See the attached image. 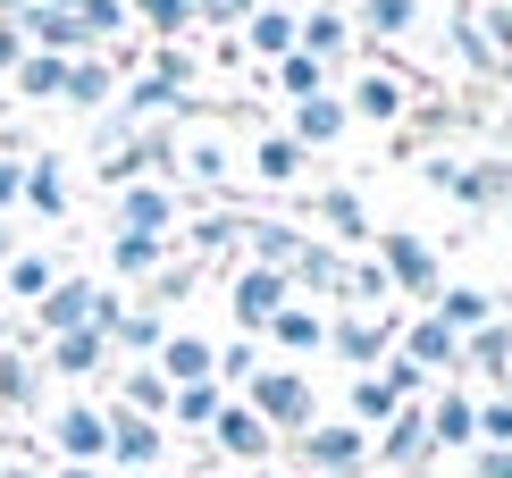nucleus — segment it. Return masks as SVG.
<instances>
[{"instance_id": "nucleus-18", "label": "nucleus", "mask_w": 512, "mask_h": 478, "mask_svg": "<svg viewBox=\"0 0 512 478\" xmlns=\"http://www.w3.org/2000/svg\"><path fill=\"white\" fill-rule=\"evenodd\" d=\"M345 93H311V101H294L286 110V126H277V135L286 143H303V151H328V143H345Z\"/></svg>"}, {"instance_id": "nucleus-40", "label": "nucleus", "mask_w": 512, "mask_h": 478, "mask_svg": "<svg viewBox=\"0 0 512 478\" xmlns=\"http://www.w3.org/2000/svg\"><path fill=\"white\" fill-rule=\"evenodd\" d=\"M9 84H17L26 101H59V84H68V59H42V51H26V68H17Z\"/></svg>"}, {"instance_id": "nucleus-25", "label": "nucleus", "mask_w": 512, "mask_h": 478, "mask_svg": "<svg viewBox=\"0 0 512 478\" xmlns=\"http://www.w3.org/2000/svg\"><path fill=\"white\" fill-rule=\"evenodd\" d=\"M445 42H454V68H471L479 84H496V76H504V59L487 51V34H479L471 0H462V9H445Z\"/></svg>"}, {"instance_id": "nucleus-47", "label": "nucleus", "mask_w": 512, "mask_h": 478, "mask_svg": "<svg viewBox=\"0 0 512 478\" xmlns=\"http://www.w3.org/2000/svg\"><path fill=\"white\" fill-rule=\"evenodd\" d=\"M471 17H479V34H487V51L512 59V0H496V9H471Z\"/></svg>"}, {"instance_id": "nucleus-15", "label": "nucleus", "mask_w": 512, "mask_h": 478, "mask_svg": "<svg viewBox=\"0 0 512 478\" xmlns=\"http://www.w3.org/2000/svg\"><path fill=\"white\" fill-rule=\"evenodd\" d=\"M202 437H210V453H219V462H252V470H269V453H277V437H269L261 420H252L236 395H227V411L202 428Z\"/></svg>"}, {"instance_id": "nucleus-12", "label": "nucleus", "mask_w": 512, "mask_h": 478, "mask_svg": "<svg viewBox=\"0 0 512 478\" xmlns=\"http://www.w3.org/2000/svg\"><path fill=\"white\" fill-rule=\"evenodd\" d=\"M51 445H59V462H76V470H110L101 403H59V411H51Z\"/></svg>"}, {"instance_id": "nucleus-53", "label": "nucleus", "mask_w": 512, "mask_h": 478, "mask_svg": "<svg viewBox=\"0 0 512 478\" xmlns=\"http://www.w3.org/2000/svg\"><path fill=\"white\" fill-rule=\"evenodd\" d=\"M9 252H17V235H9V227H0V269H9Z\"/></svg>"}, {"instance_id": "nucleus-55", "label": "nucleus", "mask_w": 512, "mask_h": 478, "mask_svg": "<svg viewBox=\"0 0 512 478\" xmlns=\"http://www.w3.org/2000/svg\"><path fill=\"white\" fill-rule=\"evenodd\" d=\"M420 9H462V0H420Z\"/></svg>"}, {"instance_id": "nucleus-38", "label": "nucleus", "mask_w": 512, "mask_h": 478, "mask_svg": "<svg viewBox=\"0 0 512 478\" xmlns=\"http://www.w3.org/2000/svg\"><path fill=\"white\" fill-rule=\"evenodd\" d=\"M126 17H135L152 42H177V34H194V0H126Z\"/></svg>"}, {"instance_id": "nucleus-1", "label": "nucleus", "mask_w": 512, "mask_h": 478, "mask_svg": "<svg viewBox=\"0 0 512 478\" xmlns=\"http://www.w3.org/2000/svg\"><path fill=\"white\" fill-rule=\"evenodd\" d=\"M244 411L269 428V437H303V428L319 420V403H311V369H286V361H261L244 378Z\"/></svg>"}, {"instance_id": "nucleus-4", "label": "nucleus", "mask_w": 512, "mask_h": 478, "mask_svg": "<svg viewBox=\"0 0 512 478\" xmlns=\"http://www.w3.org/2000/svg\"><path fill=\"white\" fill-rule=\"evenodd\" d=\"M101 428H110V470H118V478H152V470L168 462V428L143 420V411L101 403Z\"/></svg>"}, {"instance_id": "nucleus-57", "label": "nucleus", "mask_w": 512, "mask_h": 478, "mask_svg": "<svg viewBox=\"0 0 512 478\" xmlns=\"http://www.w3.org/2000/svg\"><path fill=\"white\" fill-rule=\"evenodd\" d=\"M252 478H294V470H252Z\"/></svg>"}, {"instance_id": "nucleus-23", "label": "nucleus", "mask_w": 512, "mask_h": 478, "mask_svg": "<svg viewBox=\"0 0 512 478\" xmlns=\"http://www.w3.org/2000/svg\"><path fill=\"white\" fill-rule=\"evenodd\" d=\"M101 336H110V353H160V344H168V311H160V302H118V319H110V328H101Z\"/></svg>"}, {"instance_id": "nucleus-21", "label": "nucleus", "mask_w": 512, "mask_h": 478, "mask_svg": "<svg viewBox=\"0 0 512 478\" xmlns=\"http://www.w3.org/2000/svg\"><path fill=\"white\" fill-rule=\"evenodd\" d=\"M236 34H244V42H236L244 59H261V68H277V59L294 51V9H286V0H261V9H252Z\"/></svg>"}, {"instance_id": "nucleus-20", "label": "nucleus", "mask_w": 512, "mask_h": 478, "mask_svg": "<svg viewBox=\"0 0 512 478\" xmlns=\"http://www.w3.org/2000/svg\"><path fill=\"white\" fill-rule=\"evenodd\" d=\"M152 369L168 386H202V378H219V344L210 336H185V328H168V344L152 353Z\"/></svg>"}, {"instance_id": "nucleus-52", "label": "nucleus", "mask_w": 512, "mask_h": 478, "mask_svg": "<svg viewBox=\"0 0 512 478\" xmlns=\"http://www.w3.org/2000/svg\"><path fill=\"white\" fill-rule=\"evenodd\" d=\"M51 478H118V470H76V462H59Z\"/></svg>"}, {"instance_id": "nucleus-39", "label": "nucleus", "mask_w": 512, "mask_h": 478, "mask_svg": "<svg viewBox=\"0 0 512 478\" xmlns=\"http://www.w3.org/2000/svg\"><path fill=\"white\" fill-rule=\"evenodd\" d=\"M269 76H277V93H286V101H311V93H328V68H319L311 51H286Z\"/></svg>"}, {"instance_id": "nucleus-35", "label": "nucleus", "mask_w": 512, "mask_h": 478, "mask_svg": "<svg viewBox=\"0 0 512 478\" xmlns=\"http://www.w3.org/2000/svg\"><path fill=\"white\" fill-rule=\"evenodd\" d=\"M0 286H9V302H42V294L59 286V260L17 244V252H9V269H0Z\"/></svg>"}, {"instance_id": "nucleus-46", "label": "nucleus", "mask_w": 512, "mask_h": 478, "mask_svg": "<svg viewBox=\"0 0 512 478\" xmlns=\"http://www.w3.org/2000/svg\"><path fill=\"white\" fill-rule=\"evenodd\" d=\"M479 445H512V403L504 395H479ZM471 445V453H479Z\"/></svg>"}, {"instance_id": "nucleus-41", "label": "nucleus", "mask_w": 512, "mask_h": 478, "mask_svg": "<svg viewBox=\"0 0 512 478\" xmlns=\"http://www.w3.org/2000/svg\"><path fill=\"white\" fill-rule=\"evenodd\" d=\"M152 76H160V84H177V93H194V76H202V59L185 51V42H152Z\"/></svg>"}, {"instance_id": "nucleus-49", "label": "nucleus", "mask_w": 512, "mask_h": 478, "mask_svg": "<svg viewBox=\"0 0 512 478\" xmlns=\"http://www.w3.org/2000/svg\"><path fill=\"white\" fill-rule=\"evenodd\" d=\"M471 470H479V478H512V445H479Z\"/></svg>"}, {"instance_id": "nucleus-51", "label": "nucleus", "mask_w": 512, "mask_h": 478, "mask_svg": "<svg viewBox=\"0 0 512 478\" xmlns=\"http://www.w3.org/2000/svg\"><path fill=\"white\" fill-rule=\"evenodd\" d=\"M17 185H26V160H0V210H17Z\"/></svg>"}, {"instance_id": "nucleus-9", "label": "nucleus", "mask_w": 512, "mask_h": 478, "mask_svg": "<svg viewBox=\"0 0 512 478\" xmlns=\"http://www.w3.org/2000/svg\"><path fill=\"white\" fill-rule=\"evenodd\" d=\"M286 302H294V277H277V269H252V260H244V269L227 277V311H236V336H261L269 319L286 311Z\"/></svg>"}, {"instance_id": "nucleus-61", "label": "nucleus", "mask_w": 512, "mask_h": 478, "mask_svg": "<svg viewBox=\"0 0 512 478\" xmlns=\"http://www.w3.org/2000/svg\"><path fill=\"white\" fill-rule=\"evenodd\" d=\"M286 9H294V0H286Z\"/></svg>"}, {"instance_id": "nucleus-59", "label": "nucleus", "mask_w": 512, "mask_h": 478, "mask_svg": "<svg viewBox=\"0 0 512 478\" xmlns=\"http://www.w3.org/2000/svg\"><path fill=\"white\" fill-rule=\"evenodd\" d=\"M152 478H168V470H152Z\"/></svg>"}, {"instance_id": "nucleus-36", "label": "nucleus", "mask_w": 512, "mask_h": 478, "mask_svg": "<svg viewBox=\"0 0 512 478\" xmlns=\"http://www.w3.org/2000/svg\"><path fill=\"white\" fill-rule=\"evenodd\" d=\"M219 411H227V386H219V378H202V386H168V420L194 428V437L219 420Z\"/></svg>"}, {"instance_id": "nucleus-48", "label": "nucleus", "mask_w": 512, "mask_h": 478, "mask_svg": "<svg viewBox=\"0 0 512 478\" xmlns=\"http://www.w3.org/2000/svg\"><path fill=\"white\" fill-rule=\"evenodd\" d=\"M17 68H26V34H17L9 17H0V76H17Z\"/></svg>"}, {"instance_id": "nucleus-43", "label": "nucleus", "mask_w": 512, "mask_h": 478, "mask_svg": "<svg viewBox=\"0 0 512 478\" xmlns=\"http://www.w3.org/2000/svg\"><path fill=\"white\" fill-rule=\"evenodd\" d=\"M177 168H194V177H202L210 193H219V185H227V168H236V160H227L219 143H177Z\"/></svg>"}, {"instance_id": "nucleus-8", "label": "nucleus", "mask_w": 512, "mask_h": 478, "mask_svg": "<svg viewBox=\"0 0 512 478\" xmlns=\"http://www.w3.org/2000/svg\"><path fill=\"white\" fill-rule=\"evenodd\" d=\"M395 336H403L395 311H336V319H328V353L353 361V369H378V361L395 353Z\"/></svg>"}, {"instance_id": "nucleus-54", "label": "nucleus", "mask_w": 512, "mask_h": 478, "mask_svg": "<svg viewBox=\"0 0 512 478\" xmlns=\"http://www.w3.org/2000/svg\"><path fill=\"white\" fill-rule=\"evenodd\" d=\"M496 395H504V403H512V361H504V378H496Z\"/></svg>"}, {"instance_id": "nucleus-14", "label": "nucleus", "mask_w": 512, "mask_h": 478, "mask_svg": "<svg viewBox=\"0 0 512 478\" xmlns=\"http://www.w3.org/2000/svg\"><path fill=\"white\" fill-rule=\"evenodd\" d=\"M236 244H244V260L252 269H277V277H294V260H303V244H311V227H294V219H236Z\"/></svg>"}, {"instance_id": "nucleus-30", "label": "nucleus", "mask_w": 512, "mask_h": 478, "mask_svg": "<svg viewBox=\"0 0 512 478\" xmlns=\"http://www.w3.org/2000/svg\"><path fill=\"white\" fill-rule=\"evenodd\" d=\"M177 260V235H110V277H160Z\"/></svg>"}, {"instance_id": "nucleus-3", "label": "nucleus", "mask_w": 512, "mask_h": 478, "mask_svg": "<svg viewBox=\"0 0 512 478\" xmlns=\"http://www.w3.org/2000/svg\"><path fill=\"white\" fill-rule=\"evenodd\" d=\"M294 478H361L370 470V437H361L353 420H311L303 437H294Z\"/></svg>"}, {"instance_id": "nucleus-2", "label": "nucleus", "mask_w": 512, "mask_h": 478, "mask_svg": "<svg viewBox=\"0 0 512 478\" xmlns=\"http://www.w3.org/2000/svg\"><path fill=\"white\" fill-rule=\"evenodd\" d=\"M370 260H378V277H387V294L437 302V286H445V269H437V244H429V235H412V227H387V235H370Z\"/></svg>"}, {"instance_id": "nucleus-28", "label": "nucleus", "mask_w": 512, "mask_h": 478, "mask_svg": "<svg viewBox=\"0 0 512 478\" xmlns=\"http://www.w3.org/2000/svg\"><path fill=\"white\" fill-rule=\"evenodd\" d=\"M110 93H118V59H68V84H59V101L68 110H110Z\"/></svg>"}, {"instance_id": "nucleus-33", "label": "nucleus", "mask_w": 512, "mask_h": 478, "mask_svg": "<svg viewBox=\"0 0 512 478\" xmlns=\"http://www.w3.org/2000/svg\"><path fill=\"white\" fill-rule=\"evenodd\" d=\"M110 378H118V395H110V403H126V411H143V420H160V428H168V378H160L152 361L110 369Z\"/></svg>"}, {"instance_id": "nucleus-42", "label": "nucleus", "mask_w": 512, "mask_h": 478, "mask_svg": "<svg viewBox=\"0 0 512 478\" xmlns=\"http://www.w3.org/2000/svg\"><path fill=\"white\" fill-rule=\"evenodd\" d=\"M252 369H261V336H236V344H219V386H227V395H236V386L252 378Z\"/></svg>"}, {"instance_id": "nucleus-44", "label": "nucleus", "mask_w": 512, "mask_h": 478, "mask_svg": "<svg viewBox=\"0 0 512 478\" xmlns=\"http://www.w3.org/2000/svg\"><path fill=\"white\" fill-rule=\"evenodd\" d=\"M76 17H84V34H93L101 51H110V34H126V26H135V17H126V0H84Z\"/></svg>"}, {"instance_id": "nucleus-17", "label": "nucleus", "mask_w": 512, "mask_h": 478, "mask_svg": "<svg viewBox=\"0 0 512 478\" xmlns=\"http://www.w3.org/2000/svg\"><path fill=\"white\" fill-rule=\"evenodd\" d=\"M420 411H429V445H437V453H471V445H479V395H462V386H437Z\"/></svg>"}, {"instance_id": "nucleus-60", "label": "nucleus", "mask_w": 512, "mask_h": 478, "mask_svg": "<svg viewBox=\"0 0 512 478\" xmlns=\"http://www.w3.org/2000/svg\"><path fill=\"white\" fill-rule=\"evenodd\" d=\"M0 110H9V101H0Z\"/></svg>"}, {"instance_id": "nucleus-10", "label": "nucleus", "mask_w": 512, "mask_h": 478, "mask_svg": "<svg viewBox=\"0 0 512 478\" xmlns=\"http://www.w3.org/2000/svg\"><path fill=\"white\" fill-rule=\"evenodd\" d=\"M17 34H26V51H42V59H93L101 42L84 34V17H68V9H42V0H26V9L9 17Z\"/></svg>"}, {"instance_id": "nucleus-5", "label": "nucleus", "mask_w": 512, "mask_h": 478, "mask_svg": "<svg viewBox=\"0 0 512 478\" xmlns=\"http://www.w3.org/2000/svg\"><path fill=\"white\" fill-rule=\"evenodd\" d=\"M110 302H118V294L101 286V277H59V286L42 294V302H34L26 319H34V336L51 344V336H76V328H93V319L110 311Z\"/></svg>"}, {"instance_id": "nucleus-6", "label": "nucleus", "mask_w": 512, "mask_h": 478, "mask_svg": "<svg viewBox=\"0 0 512 478\" xmlns=\"http://www.w3.org/2000/svg\"><path fill=\"white\" fill-rule=\"evenodd\" d=\"M370 462H387L395 478H429V470H437V445H429V411H420V403H403L395 420L370 437Z\"/></svg>"}, {"instance_id": "nucleus-45", "label": "nucleus", "mask_w": 512, "mask_h": 478, "mask_svg": "<svg viewBox=\"0 0 512 478\" xmlns=\"http://www.w3.org/2000/svg\"><path fill=\"white\" fill-rule=\"evenodd\" d=\"M252 9H261V0H194V26H219V34H236Z\"/></svg>"}, {"instance_id": "nucleus-26", "label": "nucleus", "mask_w": 512, "mask_h": 478, "mask_svg": "<svg viewBox=\"0 0 512 478\" xmlns=\"http://www.w3.org/2000/svg\"><path fill=\"white\" fill-rule=\"evenodd\" d=\"M345 277H353V260L336 244H303V260H294V286L311 302H345Z\"/></svg>"}, {"instance_id": "nucleus-34", "label": "nucleus", "mask_w": 512, "mask_h": 478, "mask_svg": "<svg viewBox=\"0 0 512 478\" xmlns=\"http://www.w3.org/2000/svg\"><path fill=\"white\" fill-rule=\"evenodd\" d=\"M303 168H311V151L286 143L277 126H269V135H252V177H269V185H303Z\"/></svg>"}, {"instance_id": "nucleus-11", "label": "nucleus", "mask_w": 512, "mask_h": 478, "mask_svg": "<svg viewBox=\"0 0 512 478\" xmlns=\"http://www.w3.org/2000/svg\"><path fill=\"white\" fill-rule=\"evenodd\" d=\"M110 235H177V193L152 185V177L118 185L110 193Z\"/></svg>"}, {"instance_id": "nucleus-58", "label": "nucleus", "mask_w": 512, "mask_h": 478, "mask_svg": "<svg viewBox=\"0 0 512 478\" xmlns=\"http://www.w3.org/2000/svg\"><path fill=\"white\" fill-rule=\"evenodd\" d=\"M504 219H512V202H504Z\"/></svg>"}, {"instance_id": "nucleus-19", "label": "nucleus", "mask_w": 512, "mask_h": 478, "mask_svg": "<svg viewBox=\"0 0 512 478\" xmlns=\"http://www.w3.org/2000/svg\"><path fill=\"white\" fill-rule=\"evenodd\" d=\"M261 336H269L277 353H286V369H294V361L328 353V311H319V302H286V311H277V319H269Z\"/></svg>"}, {"instance_id": "nucleus-7", "label": "nucleus", "mask_w": 512, "mask_h": 478, "mask_svg": "<svg viewBox=\"0 0 512 478\" xmlns=\"http://www.w3.org/2000/svg\"><path fill=\"white\" fill-rule=\"evenodd\" d=\"M395 353L412 361V369H420V378H429V386H454V378H462V336L445 328L437 311H420V319H403V336H395Z\"/></svg>"}, {"instance_id": "nucleus-24", "label": "nucleus", "mask_w": 512, "mask_h": 478, "mask_svg": "<svg viewBox=\"0 0 512 478\" xmlns=\"http://www.w3.org/2000/svg\"><path fill=\"white\" fill-rule=\"evenodd\" d=\"M17 202H26L34 219H68V160H59V151H34V160H26V185H17Z\"/></svg>"}, {"instance_id": "nucleus-56", "label": "nucleus", "mask_w": 512, "mask_h": 478, "mask_svg": "<svg viewBox=\"0 0 512 478\" xmlns=\"http://www.w3.org/2000/svg\"><path fill=\"white\" fill-rule=\"evenodd\" d=\"M504 160H512V118H504Z\"/></svg>"}, {"instance_id": "nucleus-31", "label": "nucleus", "mask_w": 512, "mask_h": 478, "mask_svg": "<svg viewBox=\"0 0 512 478\" xmlns=\"http://www.w3.org/2000/svg\"><path fill=\"white\" fill-rule=\"evenodd\" d=\"M303 210H311L319 227H336V235H353V244H370V210H361V193H353V185H319Z\"/></svg>"}, {"instance_id": "nucleus-13", "label": "nucleus", "mask_w": 512, "mask_h": 478, "mask_svg": "<svg viewBox=\"0 0 512 478\" xmlns=\"http://www.w3.org/2000/svg\"><path fill=\"white\" fill-rule=\"evenodd\" d=\"M420 101V84L403 76V68H361L353 76V93H345V118H370V126H395L403 110Z\"/></svg>"}, {"instance_id": "nucleus-22", "label": "nucleus", "mask_w": 512, "mask_h": 478, "mask_svg": "<svg viewBox=\"0 0 512 478\" xmlns=\"http://www.w3.org/2000/svg\"><path fill=\"white\" fill-rule=\"evenodd\" d=\"M42 369H51V378H101V369H110V336H101V328L51 336V344H42Z\"/></svg>"}, {"instance_id": "nucleus-50", "label": "nucleus", "mask_w": 512, "mask_h": 478, "mask_svg": "<svg viewBox=\"0 0 512 478\" xmlns=\"http://www.w3.org/2000/svg\"><path fill=\"white\" fill-rule=\"evenodd\" d=\"M185 286H194V269H185V260H168V269H160V277H152V294H160V302H177V294H185Z\"/></svg>"}, {"instance_id": "nucleus-16", "label": "nucleus", "mask_w": 512, "mask_h": 478, "mask_svg": "<svg viewBox=\"0 0 512 478\" xmlns=\"http://www.w3.org/2000/svg\"><path fill=\"white\" fill-rule=\"evenodd\" d=\"M294 51H311L319 68H336V59L353 51V9H336V0H311V9H294Z\"/></svg>"}, {"instance_id": "nucleus-27", "label": "nucleus", "mask_w": 512, "mask_h": 478, "mask_svg": "<svg viewBox=\"0 0 512 478\" xmlns=\"http://www.w3.org/2000/svg\"><path fill=\"white\" fill-rule=\"evenodd\" d=\"M0 411H42V361L26 344H0Z\"/></svg>"}, {"instance_id": "nucleus-32", "label": "nucleus", "mask_w": 512, "mask_h": 478, "mask_svg": "<svg viewBox=\"0 0 512 478\" xmlns=\"http://www.w3.org/2000/svg\"><path fill=\"white\" fill-rule=\"evenodd\" d=\"M429 311H437L454 336H479L487 319H496V294H487V286H437V302H429Z\"/></svg>"}, {"instance_id": "nucleus-29", "label": "nucleus", "mask_w": 512, "mask_h": 478, "mask_svg": "<svg viewBox=\"0 0 512 478\" xmlns=\"http://www.w3.org/2000/svg\"><path fill=\"white\" fill-rule=\"evenodd\" d=\"M345 403H353V428H361V437H378V428H387L395 411H403V395H395V378H387V369H361Z\"/></svg>"}, {"instance_id": "nucleus-37", "label": "nucleus", "mask_w": 512, "mask_h": 478, "mask_svg": "<svg viewBox=\"0 0 512 478\" xmlns=\"http://www.w3.org/2000/svg\"><path fill=\"white\" fill-rule=\"evenodd\" d=\"M353 26L370 34V42H403V34L420 26V0H361V9H353Z\"/></svg>"}]
</instances>
